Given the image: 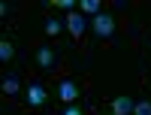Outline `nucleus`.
<instances>
[{"mask_svg": "<svg viewBox=\"0 0 151 115\" xmlns=\"http://www.w3.org/2000/svg\"><path fill=\"white\" fill-rule=\"evenodd\" d=\"M64 115H85V112H82V106L70 103V106H64Z\"/></svg>", "mask_w": 151, "mask_h": 115, "instance_id": "obj_13", "label": "nucleus"}, {"mask_svg": "<svg viewBox=\"0 0 151 115\" xmlns=\"http://www.w3.org/2000/svg\"><path fill=\"white\" fill-rule=\"evenodd\" d=\"M6 12H9V6L3 3V0H0V18H3V15H6Z\"/></svg>", "mask_w": 151, "mask_h": 115, "instance_id": "obj_14", "label": "nucleus"}, {"mask_svg": "<svg viewBox=\"0 0 151 115\" xmlns=\"http://www.w3.org/2000/svg\"><path fill=\"white\" fill-rule=\"evenodd\" d=\"M15 58V46H12L9 40H0V64H6Z\"/></svg>", "mask_w": 151, "mask_h": 115, "instance_id": "obj_9", "label": "nucleus"}, {"mask_svg": "<svg viewBox=\"0 0 151 115\" xmlns=\"http://www.w3.org/2000/svg\"><path fill=\"white\" fill-rule=\"evenodd\" d=\"M94 33H97V40H109V36L115 33V18H112L109 12H100L94 18Z\"/></svg>", "mask_w": 151, "mask_h": 115, "instance_id": "obj_1", "label": "nucleus"}, {"mask_svg": "<svg viewBox=\"0 0 151 115\" xmlns=\"http://www.w3.org/2000/svg\"><path fill=\"white\" fill-rule=\"evenodd\" d=\"M45 100H48L45 88H42L40 82H30V85H27V103H30V106H42Z\"/></svg>", "mask_w": 151, "mask_h": 115, "instance_id": "obj_5", "label": "nucleus"}, {"mask_svg": "<svg viewBox=\"0 0 151 115\" xmlns=\"http://www.w3.org/2000/svg\"><path fill=\"white\" fill-rule=\"evenodd\" d=\"M133 115H151V103L148 100H139V103L133 106Z\"/></svg>", "mask_w": 151, "mask_h": 115, "instance_id": "obj_11", "label": "nucleus"}, {"mask_svg": "<svg viewBox=\"0 0 151 115\" xmlns=\"http://www.w3.org/2000/svg\"><path fill=\"white\" fill-rule=\"evenodd\" d=\"M148 52H151V40H148Z\"/></svg>", "mask_w": 151, "mask_h": 115, "instance_id": "obj_15", "label": "nucleus"}, {"mask_svg": "<svg viewBox=\"0 0 151 115\" xmlns=\"http://www.w3.org/2000/svg\"><path fill=\"white\" fill-rule=\"evenodd\" d=\"M64 27L76 36V40H82V33L88 30V18L82 15V12H70V15H67V24H64Z\"/></svg>", "mask_w": 151, "mask_h": 115, "instance_id": "obj_2", "label": "nucleus"}, {"mask_svg": "<svg viewBox=\"0 0 151 115\" xmlns=\"http://www.w3.org/2000/svg\"><path fill=\"white\" fill-rule=\"evenodd\" d=\"M55 6H60V9H67V12H76V0H52Z\"/></svg>", "mask_w": 151, "mask_h": 115, "instance_id": "obj_12", "label": "nucleus"}, {"mask_svg": "<svg viewBox=\"0 0 151 115\" xmlns=\"http://www.w3.org/2000/svg\"><path fill=\"white\" fill-rule=\"evenodd\" d=\"M36 64H40L42 70H52L55 67V52L48 46H40V48H36Z\"/></svg>", "mask_w": 151, "mask_h": 115, "instance_id": "obj_7", "label": "nucleus"}, {"mask_svg": "<svg viewBox=\"0 0 151 115\" xmlns=\"http://www.w3.org/2000/svg\"><path fill=\"white\" fill-rule=\"evenodd\" d=\"M18 88H21L18 73H6L3 79H0V91H3L6 97H15V94H18Z\"/></svg>", "mask_w": 151, "mask_h": 115, "instance_id": "obj_4", "label": "nucleus"}, {"mask_svg": "<svg viewBox=\"0 0 151 115\" xmlns=\"http://www.w3.org/2000/svg\"><path fill=\"white\" fill-rule=\"evenodd\" d=\"M60 30H64V24H60L55 15H48V18H45V33H48V36H58Z\"/></svg>", "mask_w": 151, "mask_h": 115, "instance_id": "obj_10", "label": "nucleus"}, {"mask_svg": "<svg viewBox=\"0 0 151 115\" xmlns=\"http://www.w3.org/2000/svg\"><path fill=\"white\" fill-rule=\"evenodd\" d=\"M133 106H136V100L115 97V100H112V115H133Z\"/></svg>", "mask_w": 151, "mask_h": 115, "instance_id": "obj_6", "label": "nucleus"}, {"mask_svg": "<svg viewBox=\"0 0 151 115\" xmlns=\"http://www.w3.org/2000/svg\"><path fill=\"white\" fill-rule=\"evenodd\" d=\"M58 97L64 100L67 106H70V103H76V100H79V85H76L73 79H64V82L58 85Z\"/></svg>", "mask_w": 151, "mask_h": 115, "instance_id": "obj_3", "label": "nucleus"}, {"mask_svg": "<svg viewBox=\"0 0 151 115\" xmlns=\"http://www.w3.org/2000/svg\"><path fill=\"white\" fill-rule=\"evenodd\" d=\"M79 9H82V15H100V12H103V9H100V0H79Z\"/></svg>", "mask_w": 151, "mask_h": 115, "instance_id": "obj_8", "label": "nucleus"}]
</instances>
